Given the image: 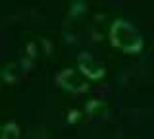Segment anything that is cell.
<instances>
[{
	"mask_svg": "<svg viewBox=\"0 0 154 139\" xmlns=\"http://www.w3.org/2000/svg\"><path fill=\"white\" fill-rule=\"evenodd\" d=\"M110 43L116 49L123 52H141L143 50V37L129 21L118 20L110 25Z\"/></svg>",
	"mask_w": 154,
	"mask_h": 139,
	"instance_id": "6da1fadb",
	"label": "cell"
},
{
	"mask_svg": "<svg viewBox=\"0 0 154 139\" xmlns=\"http://www.w3.org/2000/svg\"><path fill=\"white\" fill-rule=\"evenodd\" d=\"M56 83L60 85L62 89L71 91V93H85L89 89V83H87V77L81 71L75 70H64L56 75Z\"/></svg>",
	"mask_w": 154,
	"mask_h": 139,
	"instance_id": "7a4b0ae2",
	"label": "cell"
},
{
	"mask_svg": "<svg viewBox=\"0 0 154 139\" xmlns=\"http://www.w3.org/2000/svg\"><path fill=\"white\" fill-rule=\"evenodd\" d=\"M79 71L85 75V77H89V79H100V77H104V66L100 64V62H96L93 60L91 56H81L79 58Z\"/></svg>",
	"mask_w": 154,
	"mask_h": 139,
	"instance_id": "3957f363",
	"label": "cell"
},
{
	"mask_svg": "<svg viewBox=\"0 0 154 139\" xmlns=\"http://www.w3.org/2000/svg\"><path fill=\"white\" fill-rule=\"evenodd\" d=\"M87 114L93 120H104L110 114V108L104 100L94 99V100H89V104H87Z\"/></svg>",
	"mask_w": 154,
	"mask_h": 139,
	"instance_id": "277c9868",
	"label": "cell"
},
{
	"mask_svg": "<svg viewBox=\"0 0 154 139\" xmlns=\"http://www.w3.org/2000/svg\"><path fill=\"white\" fill-rule=\"evenodd\" d=\"M23 66L21 64H16V62H12V64H8L6 68L2 70V77L4 81H8V83H16V81L21 77V74H23Z\"/></svg>",
	"mask_w": 154,
	"mask_h": 139,
	"instance_id": "5b68a950",
	"label": "cell"
},
{
	"mask_svg": "<svg viewBox=\"0 0 154 139\" xmlns=\"http://www.w3.org/2000/svg\"><path fill=\"white\" fill-rule=\"evenodd\" d=\"M0 139H19V126L16 122H8L6 126L2 128Z\"/></svg>",
	"mask_w": 154,
	"mask_h": 139,
	"instance_id": "8992f818",
	"label": "cell"
},
{
	"mask_svg": "<svg viewBox=\"0 0 154 139\" xmlns=\"http://www.w3.org/2000/svg\"><path fill=\"white\" fill-rule=\"evenodd\" d=\"M79 118H81V112H79V110H71V112H69V118H67V122L73 124L75 120H79Z\"/></svg>",
	"mask_w": 154,
	"mask_h": 139,
	"instance_id": "52a82bcc",
	"label": "cell"
}]
</instances>
